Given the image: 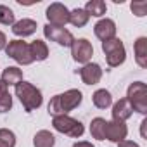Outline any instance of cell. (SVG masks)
<instances>
[{"instance_id": "cell-25", "label": "cell", "mask_w": 147, "mask_h": 147, "mask_svg": "<svg viewBox=\"0 0 147 147\" xmlns=\"http://www.w3.org/2000/svg\"><path fill=\"white\" fill-rule=\"evenodd\" d=\"M0 23L2 24H14V12L7 5H0Z\"/></svg>"}, {"instance_id": "cell-8", "label": "cell", "mask_w": 147, "mask_h": 147, "mask_svg": "<svg viewBox=\"0 0 147 147\" xmlns=\"http://www.w3.org/2000/svg\"><path fill=\"white\" fill-rule=\"evenodd\" d=\"M71 52H73V59L76 62H83V64H88V61L92 59L94 55V47L88 40L85 38H80V40H75L71 45Z\"/></svg>"}, {"instance_id": "cell-1", "label": "cell", "mask_w": 147, "mask_h": 147, "mask_svg": "<svg viewBox=\"0 0 147 147\" xmlns=\"http://www.w3.org/2000/svg\"><path fill=\"white\" fill-rule=\"evenodd\" d=\"M80 104H82V92L73 88L52 97V100L49 102V113L52 116H62L73 111L75 107H78Z\"/></svg>"}, {"instance_id": "cell-5", "label": "cell", "mask_w": 147, "mask_h": 147, "mask_svg": "<svg viewBox=\"0 0 147 147\" xmlns=\"http://www.w3.org/2000/svg\"><path fill=\"white\" fill-rule=\"evenodd\" d=\"M52 125H54V128H55L57 131H61V133H64V135H69V137H75V138H76V137H82L83 131H85L83 125H82L78 119L71 118V116H67V114L54 116Z\"/></svg>"}, {"instance_id": "cell-15", "label": "cell", "mask_w": 147, "mask_h": 147, "mask_svg": "<svg viewBox=\"0 0 147 147\" xmlns=\"http://www.w3.org/2000/svg\"><path fill=\"white\" fill-rule=\"evenodd\" d=\"M135 59L140 67H147V38H138L135 42Z\"/></svg>"}, {"instance_id": "cell-9", "label": "cell", "mask_w": 147, "mask_h": 147, "mask_svg": "<svg viewBox=\"0 0 147 147\" xmlns=\"http://www.w3.org/2000/svg\"><path fill=\"white\" fill-rule=\"evenodd\" d=\"M47 19L50 21V26L64 28V24L69 23V11L62 4H52L47 9Z\"/></svg>"}, {"instance_id": "cell-18", "label": "cell", "mask_w": 147, "mask_h": 147, "mask_svg": "<svg viewBox=\"0 0 147 147\" xmlns=\"http://www.w3.org/2000/svg\"><path fill=\"white\" fill-rule=\"evenodd\" d=\"M92 99H94L95 107H99V109H107V107L113 104V97H111V94H109L107 90H104V88L97 90V92L94 94Z\"/></svg>"}, {"instance_id": "cell-11", "label": "cell", "mask_w": 147, "mask_h": 147, "mask_svg": "<svg viewBox=\"0 0 147 147\" xmlns=\"http://www.w3.org/2000/svg\"><path fill=\"white\" fill-rule=\"evenodd\" d=\"M94 31H95V36L99 40H102V42H107L111 38H116V24L111 19H100L95 24Z\"/></svg>"}, {"instance_id": "cell-23", "label": "cell", "mask_w": 147, "mask_h": 147, "mask_svg": "<svg viewBox=\"0 0 147 147\" xmlns=\"http://www.w3.org/2000/svg\"><path fill=\"white\" fill-rule=\"evenodd\" d=\"M104 126H106V119H102V118L92 119V125H90L92 137L97 138V140H104Z\"/></svg>"}, {"instance_id": "cell-17", "label": "cell", "mask_w": 147, "mask_h": 147, "mask_svg": "<svg viewBox=\"0 0 147 147\" xmlns=\"http://www.w3.org/2000/svg\"><path fill=\"white\" fill-rule=\"evenodd\" d=\"M30 52H31L33 61H45L47 55H49V47L45 45V42L35 40V42L30 45Z\"/></svg>"}, {"instance_id": "cell-24", "label": "cell", "mask_w": 147, "mask_h": 147, "mask_svg": "<svg viewBox=\"0 0 147 147\" xmlns=\"http://www.w3.org/2000/svg\"><path fill=\"white\" fill-rule=\"evenodd\" d=\"M16 145V135L7 130V128H2L0 130V147H14Z\"/></svg>"}, {"instance_id": "cell-12", "label": "cell", "mask_w": 147, "mask_h": 147, "mask_svg": "<svg viewBox=\"0 0 147 147\" xmlns=\"http://www.w3.org/2000/svg\"><path fill=\"white\" fill-rule=\"evenodd\" d=\"M80 76H82V80L87 83V85H95V83H99L100 82V78H102V69H100V66L99 64H85L82 69H80Z\"/></svg>"}, {"instance_id": "cell-4", "label": "cell", "mask_w": 147, "mask_h": 147, "mask_svg": "<svg viewBox=\"0 0 147 147\" xmlns=\"http://www.w3.org/2000/svg\"><path fill=\"white\" fill-rule=\"evenodd\" d=\"M102 50L106 54V61L111 67H116L119 64H123L125 61V45L119 38H111L107 42H102Z\"/></svg>"}, {"instance_id": "cell-13", "label": "cell", "mask_w": 147, "mask_h": 147, "mask_svg": "<svg viewBox=\"0 0 147 147\" xmlns=\"http://www.w3.org/2000/svg\"><path fill=\"white\" fill-rule=\"evenodd\" d=\"M131 113H133V109H131L130 102H128L126 99H119V100L114 104V107H113V119L125 123V119H128V118L131 116Z\"/></svg>"}, {"instance_id": "cell-10", "label": "cell", "mask_w": 147, "mask_h": 147, "mask_svg": "<svg viewBox=\"0 0 147 147\" xmlns=\"http://www.w3.org/2000/svg\"><path fill=\"white\" fill-rule=\"evenodd\" d=\"M128 133V128L123 121H106V126H104V138L111 140V142H116L119 144L121 140H125Z\"/></svg>"}, {"instance_id": "cell-19", "label": "cell", "mask_w": 147, "mask_h": 147, "mask_svg": "<svg viewBox=\"0 0 147 147\" xmlns=\"http://www.w3.org/2000/svg\"><path fill=\"white\" fill-rule=\"evenodd\" d=\"M33 144H35V147H54L55 138H54V135H52L50 131L40 130V131L35 135V138H33Z\"/></svg>"}, {"instance_id": "cell-26", "label": "cell", "mask_w": 147, "mask_h": 147, "mask_svg": "<svg viewBox=\"0 0 147 147\" xmlns=\"http://www.w3.org/2000/svg\"><path fill=\"white\" fill-rule=\"evenodd\" d=\"M130 7H131V12H133L135 16H138V18H142V16L147 14V2H145V0H138V2H133Z\"/></svg>"}, {"instance_id": "cell-28", "label": "cell", "mask_w": 147, "mask_h": 147, "mask_svg": "<svg viewBox=\"0 0 147 147\" xmlns=\"http://www.w3.org/2000/svg\"><path fill=\"white\" fill-rule=\"evenodd\" d=\"M5 47H7V38H5V35L2 31H0V50L5 49Z\"/></svg>"}, {"instance_id": "cell-27", "label": "cell", "mask_w": 147, "mask_h": 147, "mask_svg": "<svg viewBox=\"0 0 147 147\" xmlns=\"http://www.w3.org/2000/svg\"><path fill=\"white\" fill-rule=\"evenodd\" d=\"M118 147H138V144L130 142V140H121V142L118 144Z\"/></svg>"}, {"instance_id": "cell-3", "label": "cell", "mask_w": 147, "mask_h": 147, "mask_svg": "<svg viewBox=\"0 0 147 147\" xmlns=\"http://www.w3.org/2000/svg\"><path fill=\"white\" fill-rule=\"evenodd\" d=\"M130 106L133 111L145 114L147 113V87L142 82H135L128 87V95H126Z\"/></svg>"}, {"instance_id": "cell-7", "label": "cell", "mask_w": 147, "mask_h": 147, "mask_svg": "<svg viewBox=\"0 0 147 147\" xmlns=\"http://www.w3.org/2000/svg\"><path fill=\"white\" fill-rule=\"evenodd\" d=\"M43 33L50 42H55L62 47H71L73 42H75V36L71 35V31H67L66 28H57V26H50L45 24L43 26Z\"/></svg>"}, {"instance_id": "cell-16", "label": "cell", "mask_w": 147, "mask_h": 147, "mask_svg": "<svg viewBox=\"0 0 147 147\" xmlns=\"http://www.w3.org/2000/svg\"><path fill=\"white\" fill-rule=\"evenodd\" d=\"M2 82L5 85H18L19 82H23V71L19 67H5L2 73Z\"/></svg>"}, {"instance_id": "cell-14", "label": "cell", "mask_w": 147, "mask_h": 147, "mask_svg": "<svg viewBox=\"0 0 147 147\" xmlns=\"http://www.w3.org/2000/svg\"><path fill=\"white\" fill-rule=\"evenodd\" d=\"M12 31L18 36H30L36 31V23L33 19H21L12 24Z\"/></svg>"}, {"instance_id": "cell-6", "label": "cell", "mask_w": 147, "mask_h": 147, "mask_svg": "<svg viewBox=\"0 0 147 147\" xmlns=\"http://www.w3.org/2000/svg\"><path fill=\"white\" fill-rule=\"evenodd\" d=\"M5 52L9 57H12L16 62L26 66V64H31L33 62V57H31V52H30V45L23 40H12L9 42V45L5 47Z\"/></svg>"}, {"instance_id": "cell-29", "label": "cell", "mask_w": 147, "mask_h": 147, "mask_svg": "<svg viewBox=\"0 0 147 147\" xmlns=\"http://www.w3.org/2000/svg\"><path fill=\"white\" fill-rule=\"evenodd\" d=\"M73 147H94V145H92L90 142H76Z\"/></svg>"}, {"instance_id": "cell-2", "label": "cell", "mask_w": 147, "mask_h": 147, "mask_svg": "<svg viewBox=\"0 0 147 147\" xmlns=\"http://www.w3.org/2000/svg\"><path fill=\"white\" fill-rule=\"evenodd\" d=\"M16 95L19 97L21 104L24 106L26 113H31L42 106V94L36 87H33L28 82H19L16 85Z\"/></svg>"}, {"instance_id": "cell-20", "label": "cell", "mask_w": 147, "mask_h": 147, "mask_svg": "<svg viewBox=\"0 0 147 147\" xmlns=\"http://www.w3.org/2000/svg\"><path fill=\"white\" fill-rule=\"evenodd\" d=\"M106 2H102V0H90V2H87L85 5V12L88 16H95V18H100L106 14Z\"/></svg>"}, {"instance_id": "cell-21", "label": "cell", "mask_w": 147, "mask_h": 147, "mask_svg": "<svg viewBox=\"0 0 147 147\" xmlns=\"http://www.w3.org/2000/svg\"><path fill=\"white\" fill-rule=\"evenodd\" d=\"M90 16L85 12V9H75V11H71L69 12V23L73 26H76V28H82L88 23Z\"/></svg>"}, {"instance_id": "cell-22", "label": "cell", "mask_w": 147, "mask_h": 147, "mask_svg": "<svg viewBox=\"0 0 147 147\" xmlns=\"http://www.w3.org/2000/svg\"><path fill=\"white\" fill-rule=\"evenodd\" d=\"M12 107V97L7 90V85L0 80V113H7Z\"/></svg>"}, {"instance_id": "cell-30", "label": "cell", "mask_w": 147, "mask_h": 147, "mask_svg": "<svg viewBox=\"0 0 147 147\" xmlns=\"http://www.w3.org/2000/svg\"><path fill=\"white\" fill-rule=\"evenodd\" d=\"M145 125H147V119H144L142 121V130H140V133H142V137L145 138Z\"/></svg>"}]
</instances>
